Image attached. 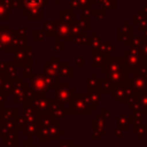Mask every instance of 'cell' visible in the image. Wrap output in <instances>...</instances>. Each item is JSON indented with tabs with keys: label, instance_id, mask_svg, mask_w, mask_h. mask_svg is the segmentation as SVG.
Returning <instances> with one entry per match:
<instances>
[{
	"label": "cell",
	"instance_id": "obj_1",
	"mask_svg": "<svg viewBox=\"0 0 147 147\" xmlns=\"http://www.w3.org/2000/svg\"><path fill=\"white\" fill-rule=\"evenodd\" d=\"M140 49L141 48L138 47H129V49L122 52V69L126 74L137 72L142 65H145L140 56Z\"/></svg>",
	"mask_w": 147,
	"mask_h": 147
},
{
	"label": "cell",
	"instance_id": "obj_2",
	"mask_svg": "<svg viewBox=\"0 0 147 147\" xmlns=\"http://www.w3.org/2000/svg\"><path fill=\"white\" fill-rule=\"evenodd\" d=\"M15 38L11 25H0V52H15Z\"/></svg>",
	"mask_w": 147,
	"mask_h": 147
},
{
	"label": "cell",
	"instance_id": "obj_3",
	"mask_svg": "<svg viewBox=\"0 0 147 147\" xmlns=\"http://www.w3.org/2000/svg\"><path fill=\"white\" fill-rule=\"evenodd\" d=\"M91 108L86 101L84 93H75L71 101L69 102V109L67 114H90Z\"/></svg>",
	"mask_w": 147,
	"mask_h": 147
},
{
	"label": "cell",
	"instance_id": "obj_4",
	"mask_svg": "<svg viewBox=\"0 0 147 147\" xmlns=\"http://www.w3.org/2000/svg\"><path fill=\"white\" fill-rule=\"evenodd\" d=\"M48 85L46 82V75L44 72H38L34 74L29 82V90L34 93V94H42V93H47L48 90Z\"/></svg>",
	"mask_w": 147,
	"mask_h": 147
},
{
	"label": "cell",
	"instance_id": "obj_5",
	"mask_svg": "<svg viewBox=\"0 0 147 147\" xmlns=\"http://www.w3.org/2000/svg\"><path fill=\"white\" fill-rule=\"evenodd\" d=\"M11 62L15 67H24L26 64H33V47L28 46L23 51L14 52Z\"/></svg>",
	"mask_w": 147,
	"mask_h": 147
},
{
	"label": "cell",
	"instance_id": "obj_6",
	"mask_svg": "<svg viewBox=\"0 0 147 147\" xmlns=\"http://www.w3.org/2000/svg\"><path fill=\"white\" fill-rule=\"evenodd\" d=\"M54 93H55V99L57 101L62 102L63 105H65L71 101V99L76 92H75V88L69 85V83H63V84L59 83L54 87Z\"/></svg>",
	"mask_w": 147,
	"mask_h": 147
},
{
	"label": "cell",
	"instance_id": "obj_7",
	"mask_svg": "<svg viewBox=\"0 0 147 147\" xmlns=\"http://www.w3.org/2000/svg\"><path fill=\"white\" fill-rule=\"evenodd\" d=\"M113 98L116 100L117 103L122 105V103H127L129 100L137 98L138 95L133 92V90L127 85H123V86H118V87H114L113 92H111Z\"/></svg>",
	"mask_w": 147,
	"mask_h": 147
},
{
	"label": "cell",
	"instance_id": "obj_8",
	"mask_svg": "<svg viewBox=\"0 0 147 147\" xmlns=\"http://www.w3.org/2000/svg\"><path fill=\"white\" fill-rule=\"evenodd\" d=\"M29 101L33 105L37 114H39V115L48 114L49 96H48L47 93H42V94H34L33 93L32 96H31V99Z\"/></svg>",
	"mask_w": 147,
	"mask_h": 147
},
{
	"label": "cell",
	"instance_id": "obj_9",
	"mask_svg": "<svg viewBox=\"0 0 147 147\" xmlns=\"http://www.w3.org/2000/svg\"><path fill=\"white\" fill-rule=\"evenodd\" d=\"M126 84L133 90L137 95L147 93V80L138 72H133L132 76L127 78Z\"/></svg>",
	"mask_w": 147,
	"mask_h": 147
},
{
	"label": "cell",
	"instance_id": "obj_10",
	"mask_svg": "<svg viewBox=\"0 0 147 147\" xmlns=\"http://www.w3.org/2000/svg\"><path fill=\"white\" fill-rule=\"evenodd\" d=\"M122 70V59L121 56H114V55H108L105 63L101 67V71L106 75L113 74L115 71Z\"/></svg>",
	"mask_w": 147,
	"mask_h": 147
},
{
	"label": "cell",
	"instance_id": "obj_11",
	"mask_svg": "<svg viewBox=\"0 0 147 147\" xmlns=\"http://www.w3.org/2000/svg\"><path fill=\"white\" fill-rule=\"evenodd\" d=\"M48 115H51L54 119H59L67 115V109L64 108V105L62 102L57 101L55 98H49Z\"/></svg>",
	"mask_w": 147,
	"mask_h": 147
},
{
	"label": "cell",
	"instance_id": "obj_12",
	"mask_svg": "<svg viewBox=\"0 0 147 147\" xmlns=\"http://www.w3.org/2000/svg\"><path fill=\"white\" fill-rule=\"evenodd\" d=\"M22 2H23L22 13L23 15L28 16V14H30L31 11L42 9L45 5H48L49 0H22Z\"/></svg>",
	"mask_w": 147,
	"mask_h": 147
},
{
	"label": "cell",
	"instance_id": "obj_13",
	"mask_svg": "<svg viewBox=\"0 0 147 147\" xmlns=\"http://www.w3.org/2000/svg\"><path fill=\"white\" fill-rule=\"evenodd\" d=\"M106 77L113 83L114 87H118V86L125 85L126 82H127V78H129L127 74L123 69L119 70V71H115L113 74H108V75H106Z\"/></svg>",
	"mask_w": 147,
	"mask_h": 147
},
{
	"label": "cell",
	"instance_id": "obj_14",
	"mask_svg": "<svg viewBox=\"0 0 147 147\" xmlns=\"http://www.w3.org/2000/svg\"><path fill=\"white\" fill-rule=\"evenodd\" d=\"M116 31H117V37L116 39L118 41H123L124 39L129 38L130 36H132V26L129 25V22L126 20H123L122 21V24L121 25H117L116 26Z\"/></svg>",
	"mask_w": 147,
	"mask_h": 147
},
{
	"label": "cell",
	"instance_id": "obj_15",
	"mask_svg": "<svg viewBox=\"0 0 147 147\" xmlns=\"http://www.w3.org/2000/svg\"><path fill=\"white\" fill-rule=\"evenodd\" d=\"M70 32H71V26L63 24L59 21V25H57L54 39H59L62 41H70Z\"/></svg>",
	"mask_w": 147,
	"mask_h": 147
},
{
	"label": "cell",
	"instance_id": "obj_16",
	"mask_svg": "<svg viewBox=\"0 0 147 147\" xmlns=\"http://www.w3.org/2000/svg\"><path fill=\"white\" fill-rule=\"evenodd\" d=\"M59 21L67 25H74L76 23L75 10L72 9H61L59 11Z\"/></svg>",
	"mask_w": 147,
	"mask_h": 147
},
{
	"label": "cell",
	"instance_id": "obj_17",
	"mask_svg": "<svg viewBox=\"0 0 147 147\" xmlns=\"http://www.w3.org/2000/svg\"><path fill=\"white\" fill-rule=\"evenodd\" d=\"M147 42V37L145 36H130L129 38L124 39L122 41V45L123 46H129V47H138V48H141V46Z\"/></svg>",
	"mask_w": 147,
	"mask_h": 147
},
{
	"label": "cell",
	"instance_id": "obj_18",
	"mask_svg": "<svg viewBox=\"0 0 147 147\" xmlns=\"http://www.w3.org/2000/svg\"><path fill=\"white\" fill-rule=\"evenodd\" d=\"M100 77H96L94 72H91L90 77L86 79V91L85 92H98L100 90V84H101Z\"/></svg>",
	"mask_w": 147,
	"mask_h": 147
},
{
	"label": "cell",
	"instance_id": "obj_19",
	"mask_svg": "<svg viewBox=\"0 0 147 147\" xmlns=\"http://www.w3.org/2000/svg\"><path fill=\"white\" fill-rule=\"evenodd\" d=\"M91 127L93 131L95 132H99L101 136L106 134L107 133V126H106V119L100 115H98L95 117V119H93L91 122Z\"/></svg>",
	"mask_w": 147,
	"mask_h": 147
},
{
	"label": "cell",
	"instance_id": "obj_20",
	"mask_svg": "<svg viewBox=\"0 0 147 147\" xmlns=\"http://www.w3.org/2000/svg\"><path fill=\"white\" fill-rule=\"evenodd\" d=\"M76 76V69L75 67H71L69 62H61L60 63V69H59V77H64V78H74Z\"/></svg>",
	"mask_w": 147,
	"mask_h": 147
},
{
	"label": "cell",
	"instance_id": "obj_21",
	"mask_svg": "<svg viewBox=\"0 0 147 147\" xmlns=\"http://www.w3.org/2000/svg\"><path fill=\"white\" fill-rule=\"evenodd\" d=\"M91 56H92V61H91V67L92 68H98V67H102V64L105 63L106 59L108 55L101 53L100 51H91Z\"/></svg>",
	"mask_w": 147,
	"mask_h": 147
},
{
	"label": "cell",
	"instance_id": "obj_22",
	"mask_svg": "<svg viewBox=\"0 0 147 147\" xmlns=\"http://www.w3.org/2000/svg\"><path fill=\"white\" fill-rule=\"evenodd\" d=\"M84 94H85L86 101H87V103H88L91 109L95 108L96 105L101 100V93H98V92H85Z\"/></svg>",
	"mask_w": 147,
	"mask_h": 147
},
{
	"label": "cell",
	"instance_id": "obj_23",
	"mask_svg": "<svg viewBox=\"0 0 147 147\" xmlns=\"http://www.w3.org/2000/svg\"><path fill=\"white\" fill-rule=\"evenodd\" d=\"M132 123V116L130 114H121L117 117V130L123 131L127 129V125Z\"/></svg>",
	"mask_w": 147,
	"mask_h": 147
},
{
	"label": "cell",
	"instance_id": "obj_24",
	"mask_svg": "<svg viewBox=\"0 0 147 147\" xmlns=\"http://www.w3.org/2000/svg\"><path fill=\"white\" fill-rule=\"evenodd\" d=\"M90 32H91V33H90V36H88V37H90L88 46H90L91 51H99V49H100V45H101V42H102L101 37L98 36L96 32L93 31V30H91Z\"/></svg>",
	"mask_w": 147,
	"mask_h": 147
},
{
	"label": "cell",
	"instance_id": "obj_25",
	"mask_svg": "<svg viewBox=\"0 0 147 147\" xmlns=\"http://www.w3.org/2000/svg\"><path fill=\"white\" fill-rule=\"evenodd\" d=\"M57 25H59V20L45 22L42 25V32L45 33V36H55Z\"/></svg>",
	"mask_w": 147,
	"mask_h": 147
},
{
	"label": "cell",
	"instance_id": "obj_26",
	"mask_svg": "<svg viewBox=\"0 0 147 147\" xmlns=\"http://www.w3.org/2000/svg\"><path fill=\"white\" fill-rule=\"evenodd\" d=\"M76 24H77L84 32L91 31V16L80 14V17L78 18V21H76Z\"/></svg>",
	"mask_w": 147,
	"mask_h": 147
},
{
	"label": "cell",
	"instance_id": "obj_27",
	"mask_svg": "<svg viewBox=\"0 0 147 147\" xmlns=\"http://www.w3.org/2000/svg\"><path fill=\"white\" fill-rule=\"evenodd\" d=\"M101 53L106 54V55H113L114 53L117 52V47L113 45L111 40H107V41H102L100 45V49Z\"/></svg>",
	"mask_w": 147,
	"mask_h": 147
},
{
	"label": "cell",
	"instance_id": "obj_28",
	"mask_svg": "<svg viewBox=\"0 0 147 147\" xmlns=\"http://www.w3.org/2000/svg\"><path fill=\"white\" fill-rule=\"evenodd\" d=\"M3 76L6 77V79H9V80H14L17 78L16 67L13 64V62H7V67H6V70L3 71Z\"/></svg>",
	"mask_w": 147,
	"mask_h": 147
},
{
	"label": "cell",
	"instance_id": "obj_29",
	"mask_svg": "<svg viewBox=\"0 0 147 147\" xmlns=\"http://www.w3.org/2000/svg\"><path fill=\"white\" fill-rule=\"evenodd\" d=\"M17 117V109H1L0 118L2 121H15Z\"/></svg>",
	"mask_w": 147,
	"mask_h": 147
},
{
	"label": "cell",
	"instance_id": "obj_30",
	"mask_svg": "<svg viewBox=\"0 0 147 147\" xmlns=\"http://www.w3.org/2000/svg\"><path fill=\"white\" fill-rule=\"evenodd\" d=\"M16 36V34H15ZM28 37L26 36H23V37H17L15 38V42H14V47H15V52H18V51H23L24 48L28 47Z\"/></svg>",
	"mask_w": 147,
	"mask_h": 147
},
{
	"label": "cell",
	"instance_id": "obj_31",
	"mask_svg": "<svg viewBox=\"0 0 147 147\" xmlns=\"http://www.w3.org/2000/svg\"><path fill=\"white\" fill-rule=\"evenodd\" d=\"M114 90V85L113 83L107 78H102L101 79V84H100V90H99V93H111Z\"/></svg>",
	"mask_w": 147,
	"mask_h": 147
},
{
	"label": "cell",
	"instance_id": "obj_32",
	"mask_svg": "<svg viewBox=\"0 0 147 147\" xmlns=\"http://www.w3.org/2000/svg\"><path fill=\"white\" fill-rule=\"evenodd\" d=\"M42 72L45 74V75H47V76H49V77H52V78H55V79H60V77H59V74L51 67V64L48 63V61L47 62H45L44 63V65H42Z\"/></svg>",
	"mask_w": 147,
	"mask_h": 147
},
{
	"label": "cell",
	"instance_id": "obj_33",
	"mask_svg": "<svg viewBox=\"0 0 147 147\" xmlns=\"http://www.w3.org/2000/svg\"><path fill=\"white\" fill-rule=\"evenodd\" d=\"M132 132H133L134 136H138L139 139H141V136L147 134V125H144V124H137V125H133V127H132Z\"/></svg>",
	"mask_w": 147,
	"mask_h": 147
},
{
	"label": "cell",
	"instance_id": "obj_34",
	"mask_svg": "<svg viewBox=\"0 0 147 147\" xmlns=\"http://www.w3.org/2000/svg\"><path fill=\"white\" fill-rule=\"evenodd\" d=\"M44 18H45L44 9L34 10V11H31L30 14H28V20H30V21H41Z\"/></svg>",
	"mask_w": 147,
	"mask_h": 147
},
{
	"label": "cell",
	"instance_id": "obj_35",
	"mask_svg": "<svg viewBox=\"0 0 147 147\" xmlns=\"http://www.w3.org/2000/svg\"><path fill=\"white\" fill-rule=\"evenodd\" d=\"M101 5H102V9H105V10H116L117 9V0H102Z\"/></svg>",
	"mask_w": 147,
	"mask_h": 147
},
{
	"label": "cell",
	"instance_id": "obj_36",
	"mask_svg": "<svg viewBox=\"0 0 147 147\" xmlns=\"http://www.w3.org/2000/svg\"><path fill=\"white\" fill-rule=\"evenodd\" d=\"M84 31L75 23L74 25H71V32H70V41H74L77 37H79L80 34H83Z\"/></svg>",
	"mask_w": 147,
	"mask_h": 147
},
{
	"label": "cell",
	"instance_id": "obj_37",
	"mask_svg": "<svg viewBox=\"0 0 147 147\" xmlns=\"http://www.w3.org/2000/svg\"><path fill=\"white\" fill-rule=\"evenodd\" d=\"M74 42L76 45H83V46H88V42H90V37L88 34H86V32H84L83 34H80L79 37H77Z\"/></svg>",
	"mask_w": 147,
	"mask_h": 147
},
{
	"label": "cell",
	"instance_id": "obj_38",
	"mask_svg": "<svg viewBox=\"0 0 147 147\" xmlns=\"http://www.w3.org/2000/svg\"><path fill=\"white\" fill-rule=\"evenodd\" d=\"M0 91L5 92L6 94L8 93H13L14 91V82L13 80H9V79H6V82L2 84V86L0 87Z\"/></svg>",
	"mask_w": 147,
	"mask_h": 147
},
{
	"label": "cell",
	"instance_id": "obj_39",
	"mask_svg": "<svg viewBox=\"0 0 147 147\" xmlns=\"http://www.w3.org/2000/svg\"><path fill=\"white\" fill-rule=\"evenodd\" d=\"M13 14V10L9 8H6L1 2H0V20L6 21L8 20V16H10Z\"/></svg>",
	"mask_w": 147,
	"mask_h": 147
},
{
	"label": "cell",
	"instance_id": "obj_40",
	"mask_svg": "<svg viewBox=\"0 0 147 147\" xmlns=\"http://www.w3.org/2000/svg\"><path fill=\"white\" fill-rule=\"evenodd\" d=\"M22 75L25 78H31L34 74H33V64H26L24 67H22Z\"/></svg>",
	"mask_w": 147,
	"mask_h": 147
},
{
	"label": "cell",
	"instance_id": "obj_41",
	"mask_svg": "<svg viewBox=\"0 0 147 147\" xmlns=\"http://www.w3.org/2000/svg\"><path fill=\"white\" fill-rule=\"evenodd\" d=\"M2 144L6 145L7 147H16L17 146V141L14 138V136H5L2 139Z\"/></svg>",
	"mask_w": 147,
	"mask_h": 147
},
{
	"label": "cell",
	"instance_id": "obj_42",
	"mask_svg": "<svg viewBox=\"0 0 147 147\" xmlns=\"http://www.w3.org/2000/svg\"><path fill=\"white\" fill-rule=\"evenodd\" d=\"M48 63L51 64V67L59 74V69H60V59H59V56H49V59H48Z\"/></svg>",
	"mask_w": 147,
	"mask_h": 147
},
{
	"label": "cell",
	"instance_id": "obj_43",
	"mask_svg": "<svg viewBox=\"0 0 147 147\" xmlns=\"http://www.w3.org/2000/svg\"><path fill=\"white\" fill-rule=\"evenodd\" d=\"M107 15V10L105 9H98V10H91V16H95L98 20L103 21L106 18Z\"/></svg>",
	"mask_w": 147,
	"mask_h": 147
},
{
	"label": "cell",
	"instance_id": "obj_44",
	"mask_svg": "<svg viewBox=\"0 0 147 147\" xmlns=\"http://www.w3.org/2000/svg\"><path fill=\"white\" fill-rule=\"evenodd\" d=\"M54 51L55 52H64L65 51V41L54 39Z\"/></svg>",
	"mask_w": 147,
	"mask_h": 147
},
{
	"label": "cell",
	"instance_id": "obj_45",
	"mask_svg": "<svg viewBox=\"0 0 147 147\" xmlns=\"http://www.w3.org/2000/svg\"><path fill=\"white\" fill-rule=\"evenodd\" d=\"M28 30H29V26H28V25H21V26H18L16 30H14V33H15L17 37H23V36H26Z\"/></svg>",
	"mask_w": 147,
	"mask_h": 147
},
{
	"label": "cell",
	"instance_id": "obj_46",
	"mask_svg": "<svg viewBox=\"0 0 147 147\" xmlns=\"http://www.w3.org/2000/svg\"><path fill=\"white\" fill-rule=\"evenodd\" d=\"M45 37L46 36H45V33L41 30H34L32 32V39L34 41H42L45 39Z\"/></svg>",
	"mask_w": 147,
	"mask_h": 147
},
{
	"label": "cell",
	"instance_id": "obj_47",
	"mask_svg": "<svg viewBox=\"0 0 147 147\" xmlns=\"http://www.w3.org/2000/svg\"><path fill=\"white\" fill-rule=\"evenodd\" d=\"M86 65L85 56H76L75 57V68H84Z\"/></svg>",
	"mask_w": 147,
	"mask_h": 147
},
{
	"label": "cell",
	"instance_id": "obj_48",
	"mask_svg": "<svg viewBox=\"0 0 147 147\" xmlns=\"http://www.w3.org/2000/svg\"><path fill=\"white\" fill-rule=\"evenodd\" d=\"M140 56L142 59V62L145 65H147V42L141 46V49H140Z\"/></svg>",
	"mask_w": 147,
	"mask_h": 147
},
{
	"label": "cell",
	"instance_id": "obj_49",
	"mask_svg": "<svg viewBox=\"0 0 147 147\" xmlns=\"http://www.w3.org/2000/svg\"><path fill=\"white\" fill-rule=\"evenodd\" d=\"M22 8H23V2H22V0H13V3H11V9L22 10Z\"/></svg>",
	"mask_w": 147,
	"mask_h": 147
},
{
	"label": "cell",
	"instance_id": "obj_50",
	"mask_svg": "<svg viewBox=\"0 0 147 147\" xmlns=\"http://www.w3.org/2000/svg\"><path fill=\"white\" fill-rule=\"evenodd\" d=\"M101 116H102L105 119H110V118H111V113H110L109 109H102Z\"/></svg>",
	"mask_w": 147,
	"mask_h": 147
},
{
	"label": "cell",
	"instance_id": "obj_51",
	"mask_svg": "<svg viewBox=\"0 0 147 147\" xmlns=\"http://www.w3.org/2000/svg\"><path fill=\"white\" fill-rule=\"evenodd\" d=\"M74 145H75L74 141H61L55 147H74Z\"/></svg>",
	"mask_w": 147,
	"mask_h": 147
},
{
	"label": "cell",
	"instance_id": "obj_52",
	"mask_svg": "<svg viewBox=\"0 0 147 147\" xmlns=\"http://www.w3.org/2000/svg\"><path fill=\"white\" fill-rule=\"evenodd\" d=\"M137 72H138V74H140V75H141V76L147 80V65H142V67H141Z\"/></svg>",
	"mask_w": 147,
	"mask_h": 147
},
{
	"label": "cell",
	"instance_id": "obj_53",
	"mask_svg": "<svg viewBox=\"0 0 147 147\" xmlns=\"http://www.w3.org/2000/svg\"><path fill=\"white\" fill-rule=\"evenodd\" d=\"M0 103L3 105V103H7V94L2 91H0Z\"/></svg>",
	"mask_w": 147,
	"mask_h": 147
},
{
	"label": "cell",
	"instance_id": "obj_54",
	"mask_svg": "<svg viewBox=\"0 0 147 147\" xmlns=\"http://www.w3.org/2000/svg\"><path fill=\"white\" fill-rule=\"evenodd\" d=\"M6 67H7V62L6 61H0V72L3 74V71L6 70Z\"/></svg>",
	"mask_w": 147,
	"mask_h": 147
},
{
	"label": "cell",
	"instance_id": "obj_55",
	"mask_svg": "<svg viewBox=\"0 0 147 147\" xmlns=\"http://www.w3.org/2000/svg\"><path fill=\"white\" fill-rule=\"evenodd\" d=\"M23 147H33V145H32V137H30V139H29V140L24 141Z\"/></svg>",
	"mask_w": 147,
	"mask_h": 147
},
{
	"label": "cell",
	"instance_id": "obj_56",
	"mask_svg": "<svg viewBox=\"0 0 147 147\" xmlns=\"http://www.w3.org/2000/svg\"><path fill=\"white\" fill-rule=\"evenodd\" d=\"M121 132L122 131H119V130H113V136H117V138H118V140H121L122 139V134H121Z\"/></svg>",
	"mask_w": 147,
	"mask_h": 147
},
{
	"label": "cell",
	"instance_id": "obj_57",
	"mask_svg": "<svg viewBox=\"0 0 147 147\" xmlns=\"http://www.w3.org/2000/svg\"><path fill=\"white\" fill-rule=\"evenodd\" d=\"M5 82H6V77L3 76V74H1V72H0V87L2 86V84H3Z\"/></svg>",
	"mask_w": 147,
	"mask_h": 147
},
{
	"label": "cell",
	"instance_id": "obj_58",
	"mask_svg": "<svg viewBox=\"0 0 147 147\" xmlns=\"http://www.w3.org/2000/svg\"><path fill=\"white\" fill-rule=\"evenodd\" d=\"M139 31H141V32H142V36L147 37V25H146V26H144V28H141Z\"/></svg>",
	"mask_w": 147,
	"mask_h": 147
},
{
	"label": "cell",
	"instance_id": "obj_59",
	"mask_svg": "<svg viewBox=\"0 0 147 147\" xmlns=\"http://www.w3.org/2000/svg\"><path fill=\"white\" fill-rule=\"evenodd\" d=\"M141 10H142V13H144L145 15H147V3H145V5L142 6V9H141Z\"/></svg>",
	"mask_w": 147,
	"mask_h": 147
},
{
	"label": "cell",
	"instance_id": "obj_60",
	"mask_svg": "<svg viewBox=\"0 0 147 147\" xmlns=\"http://www.w3.org/2000/svg\"><path fill=\"white\" fill-rule=\"evenodd\" d=\"M60 1H61V0H54V3H55V5H59Z\"/></svg>",
	"mask_w": 147,
	"mask_h": 147
},
{
	"label": "cell",
	"instance_id": "obj_61",
	"mask_svg": "<svg viewBox=\"0 0 147 147\" xmlns=\"http://www.w3.org/2000/svg\"><path fill=\"white\" fill-rule=\"evenodd\" d=\"M145 20H146V21H147V15H145Z\"/></svg>",
	"mask_w": 147,
	"mask_h": 147
},
{
	"label": "cell",
	"instance_id": "obj_62",
	"mask_svg": "<svg viewBox=\"0 0 147 147\" xmlns=\"http://www.w3.org/2000/svg\"><path fill=\"white\" fill-rule=\"evenodd\" d=\"M115 147H118V146H115Z\"/></svg>",
	"mask_w": 147,
	"mask_h": 147
},
{
	"label": "cell",
	"instance_id": "obj_63",
	"mask_svg": "<svg viewBox=\"0 0 147 147\" xmlns=\"http://www.w3.org/2000/svg\"><path fill=\"white\" fill-rule=\"evenodd\" d=\"M1 1H2V0H0V2H1Z\"/></svg>",
	"mask_w": 147,
	"mask_h": 147
}]
</instances>
